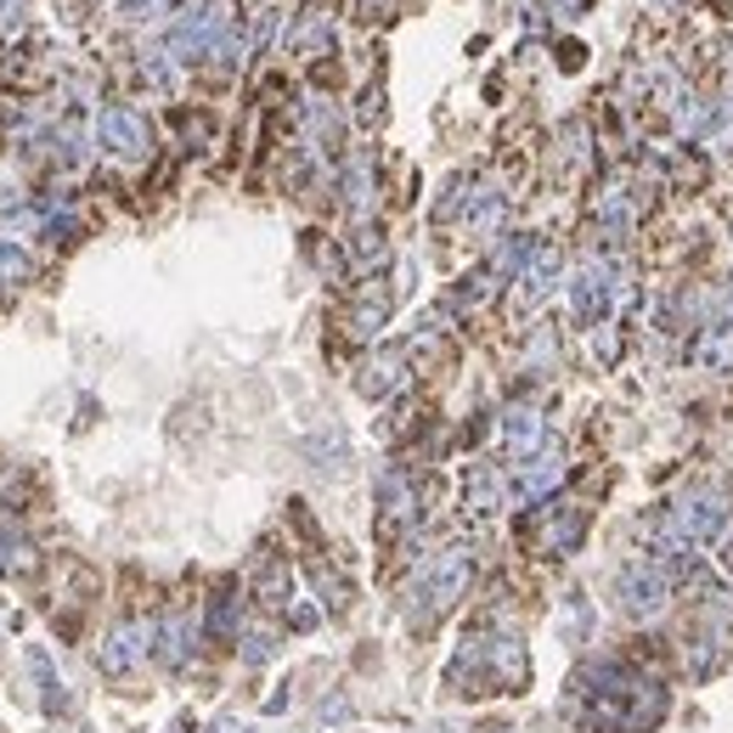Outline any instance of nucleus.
<instances>
[{"label": "nucleus", "mask_w": 733, "mask_h": 733, "mask_svg": "<svg viewBox=\"0 0 733 733\" xmlns=\"http://www.w3.org/2000/svg\"><path fill=\"white\" fill-rule=\"evenodd\" d=\"M102 147H114L119 158H136L147 147V125L130 114V108H108L102 114Z\"/></svg>", "instance_id": "1"}, {"label": "nucleus", "mask_w": 733, "mask_h": 733, "mask_svg": "<svg viewBox=\"0 0 733 733\" xmlns=\"http://www.w3.org/2000/svg\"><path fill=\"white\" fill-rule=\"evenodd\" d=\"M136 637H141V632H114V644L102 649V666H108V672H130V666H136V655H141Z\"/></svg>", "instance_id": "2"}, {"label": "nucleus", "mask_w": 733, "mask_h": 733, "mask_svg": "<svg viewBox=\"0 0 733 733\" xmlns=\"http://www.w3.org/2000/svg\"><path fill=\"white\" fill-rule=\"evenodd\" d=\"M35 559H29V541L18 536V530H0V576H18V570H29Z\"/></svg>", "instance_id": "3"}, {"label": "nucleus", "mask_w": 733, "mask_h": 733, "mask_svg": "<svg viewBox=\"0 0 733 733\" xmlns=\"http://www.w3.org/2000/svg\"><path fill=\"white\" fill-rule=\"evenodd\" d=\"M29 672H35V683H40V700H46V711H57V705H62V694H57L51 655H46V649H29Z\"/></svg>", "instance_id": "4"}, {"label": "nucleus", "mask_w": 733, "mask_h": 733, "mask_svg": "<svg viewBox=\"0 0 733 733\" xmlns=\"http://www.w3.org/2000/svg\"><path fill=\"white\" fill-rule=\"evenodd\" d=\"M29 277V254L18 243H0V283H23Z\"/></svg>", "instance_id": "5"}]
</instances>
